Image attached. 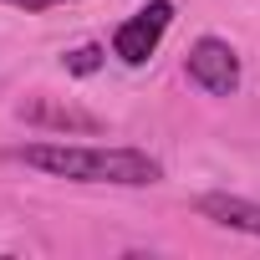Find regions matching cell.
Instances as JSON below:
<instances>
[{
	"label": "cell",
	"instance_id": "cell-1",
	"mask_svg": "<svg viewBox=\"0 0 260 260\" xmlns=\"http://www.w3.org/2000/svg\"><path fill=\"white\" fill-rule=\"evenodd\" d=\"M11 158L51 174V179H72V184H117V189H148L164 179V164L138 153V148H77V143H26Z\"/></svg>",
	"mask_w": 260,
	"mask_h": 260
},
{
	"label": "cell",
	"instance_id": "cell-2",
	"mask_svg": "<svg viewBox=\"0 0 260 260\" xmlns=\"http://www.w3.org/2000/svg\"><path fill=\"white\" fill-rule=\"evenodd\" d=\"M169 26H174V6H169V0H148L138 16H127V21L112 31V56H117L122 67H143V61L158 51V41L169 36Z\"/></svg>",
	"mask_w": 260,
	"mask_h": 260
},
{
	"label": "cell",
	"instance_id": "cell-3",
	"mask_svg": "<svg viewBox=\"0 0 260 260\" xmlns=\"http://www.w3.org/2000/svg\"><path fill=\"white\" fill-rule=\"evenodd\" d=\"M189 82L194 87H204L209 97H230L235 87H240V56H235V46L230 41H219V36H199L194 46H189Z\"/></svg>",
	"mask_w": 260,
	"mask_h": 260
},
{
	"label": "cell",
	"instance_id": "cell-4",
	"mask_svg": "<svg viewBox=\"0 0 260 260\" xmlns=\"http://www.w3.org/2000/svg\"><path fill=\"white\" fill-rule=\"evenodd\" d=\"M204 219L224 224V230H240V235H260V204L255 199H240V194H199L194 204Z\"/></svg>",
	"mask_w": 260,
	"mask_h": 260
},
{
	"label": "cell",
	"instance_id": "cell-5",
	"mask_svg": "<svg viewBox=\"0 0 260 260\" xmlns=\"http://www.w3.org/2000/svg\"><path fill=\"white\" fill-rule=\"evenodd\" d=\"M26 122L36 127H51V133H102V117L82 112V107H61V102H31L26 107Z\"/></svg>",
	"mask_w": 260,
	"mask_h": 260
},
{
	"label": "cell",
	"instance_id": "cell-6",
	"mask_svg": "<svg viewBox=\"0 0 260 260\" xmlns=\"http://www.w3.org/2000/svg\"><path fill=\"white\" fill-rule=\"evenodd\" d=\"M97 61H102V51H97V46H82V51H72V56H67V72L87 77V72H97Z\"/></svg>",
	"mask_w": 260,
	"mask_h": 260
},
{
	"label": "cell",
	"instance_id": "cell-7",
	"mask_svg": "<svg viewBox=\"0 0 260 260\" xmlns=\"http://www.w3.org/2000/svg\"><path fill=\"white\" fill-rule=\"evenodd\" d=\"M6 6H16V11L36 16V11H51V6H67V0H6Z\"/></svg>",
	"mask_w": 260,
	"mask_h": 260
}]
</instances>
